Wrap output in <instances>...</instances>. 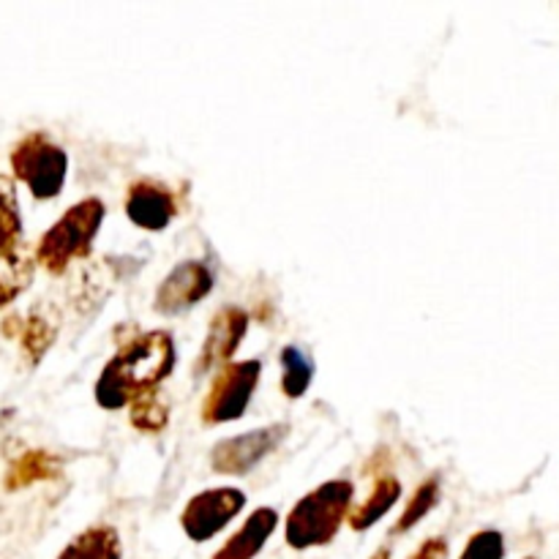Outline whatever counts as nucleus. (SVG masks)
<instances>
[{"label": "nucleus", "mask_w": 559, "mask_h": 559, "mask_svg": "<svg viewBox=\"0 0 559 559\" xmlns=\"http://www.w3.org/2000/svg\"><path fill=\"white\" fill-rule=\"evenodd\" d=\"M287 424L265 426V429L246 431L240 437L222 440L211 453V467L218 475H246L254 469L278 442L287 437Z\"/></svg>", "instance_id": "0eeeda50"}, {"label": "nucleus", "mask_w": 559, "mask_h": 559, "mask_svg": "<svg viewBox=\"0 0 559 559\" xmlns=\"http://www.w3.org/2000/svg\"><path fill=\"white\" fill-rule=\"evenodd\" d=\"M353 491L349 480H328L300 497L284 524V540L289 549L309 551L331 544L353 511Z\"/></svg>", "instance_id": "f03ea898"}, {"label": "nucleus", "mask_w": 559, "mask_h": 559, "mask_svg": "<svg viewBox=\"0 0 559 559\" xmlns=\"http://www.w3.org/2000/svg\"><path fill=\"white\" fill-rule=\"evenodd\" d=\"M371 559H393V555H391V549H388V546H382V549H377L374 555H371Z\"/></svg>", "instance_id": "5701e85b"}, {"label": "nucleus", "mask_w": 559, "mask_h": 559, "mask_svg": "<svg viewBox=\"0 0 559 559\" xmlns=\"http://www.w3.org/2000/svg\"><path fill=\"white\" fill-rule=\"evenodd\" d=\"M104 216H107V207L98 197H87V200L71 205L38 240L36 251H33L36 265H41L52 276L69 271L71 262L91 254L93 238L102 229Z\"/></svg>", "instance_id": "7ed1b4c3"}, {"label": "nucleus", "mask_w": 559, "mask_h": 559, "mask_svg": "<svg viewBox=\"0 0 559 559\" xmlns=\"http://www.w3.org/2000/svg\"><path fill=\"white\" fill-rule=\"evenodd\" d=\"M16 331L11 336H20L22 355L31 366H36L38 360L47 355V349L52 347L55 336H58V314H55L49 306H36L25 320H14Z\"/></svg>", "instance_id": "f8f14e48"}, {"label": "nucleus", "mask_w": 559, "mask_h": 559, "mask_svg": "<svg viewBox=\"0 0 559 559\" xmlns=\"http://www.w3.org/2000/svg\"><path fill=\"white\" fill-rule=\"evenodd\" d=\"M58 559H123V544H120L118 530L109 524H96L69 540Z\"/></svg>", "instance_id": "dca6fc26"}, {"label": "nucleus", "mask_w": 559, "mask_h": 559, "mask_svg": "<svg viewBox=\"0 0 559 559\" xmlns=\"http://www.w3.org/2000/svg\"><path fill=\"white\" fill-rule=\"evenodd\" d=\"M282 391L287 399H300L306 396L311 385V377H314V360L306 353L304 347H284L282 349Z\"/></svg>", "instance_id": "f3484780"}, {"label": "nucleus", "mask_w": 559, "mask_h": 559, "mask_svg": "<svg viewBox=\"0 0 559 559\" xmlns=\"http://www.w3.org/2000/svg\"><path fill=\"white\" fill-rule=\"evenodd\" d=\"M246 508V495L233 486L224 489H207L202 495L191 497L189 506L180 513V527H183L186 538L194 544H207L216 538L235 516Z\"/></svg>", "instance_id": "423d86ee"}, {"label": "nucleus", "mask_w": 559, "mask_h": 559, "mask_svg": "<svg viewBox=\"0 0 559 559\" xmlns=\"http://www.w3.org/2000/svg\"><path fill=\"white\" fill-rule=\"evenodd\" d=\"M278 527V513L273 508H257L249 519L243 522V527L222 546L211 559H254L265 549V544L271 540V535Z\"/></svg>", "instance_id": "9b49d317"}, {"label": "nucleus", "mask_w": 559, "mask_h": 559, "mask_svg": "<svg viewBox=\"0 0 559 559\" xmlns=\"http://www.w3.org/2000/svg\"><path fill=\"white\" fill-rule=\"evenodd\" d=\"M22 238L20 194L11 175H0V254Z\"/></svg>", "instance_id": "a211bd4d"}, {"label": "nucleus", "mask_w": 559, "mask_h": 559, "mask_svg": "<svg viewBox=\"0 0 559 559\" xmlns=\"http://www.w3.org/2000/svg\"><path fill=\"white\" fill-rule=\"evenodd\" d=\"M527 559H533V557H527Z\"/></svg>", "instance_id": "b1692460"}, {"label": "nucleus", "mask_w": 559, "mask_h": 559, "mask_svg": "<svg viewBox=\"0 0 559 559\" xmlns=\"http://www.w3.org/2000/svg\"><path fill=\"white\" fill-rule=\"evenodd\" d=\"M506 557V538L497 530H480L464 546L459 559H502Z\"/></svg>", "instance_id": "412c9836"}, {"label": "nucleus", "mask_w": 559, "mask_h": 559, "mask_svg": "<svg viewBox=\"0 0 559 559\" xmlns=\"http://www.w3.org/2000/svg\"><path fill=\"white\" fill-rule=\"evenodd\" d=\"M60 475V462L47 451H25L9 464L3 475L5 491H22L33 484L55 480Z\"/></svg>", "instance_id": "4468645a"}, {"label": "nucleus", "mask_w": 559, "mask_h": 559, "mask_svg": "<svg viewBox=\"0 0 559 559\" xmlns=\"http://www.w3.org/2000/svg\"><path fill=\"white\" fill-rule=\"evenodd\" d=\"M246 331H249V314L238 306H224L211 320V328H207L200 360H197V374L218 371L222 366H227L233 360L235 349L243 342Z\"/></svg>", "instance_id": "1a4fd4ad"}, {"label": "nucleus", "mask_w": 559, "mask_h": 559, "mask_svg": "<svg viewBox=\"0 0 559 559\" xmlns=\"http://www.w3.org/2000/svg\"><path fill=\"white\" fill-rule=\"evenodd\" d=\"M175 213H178L175 194L158 180H136V183L129 186L126 216L131 218L134 227L147 229V233H162L173 224Z\"/></svg>", "instance_id": "9d476101"}, {"label": "nucleus", "mask_w": 559, "mask_h": 559, "mask_svg": "<svg viewBox=\"0 0 559 559\" xmlns=\"http://www.w3.org/2000/svg\"><path fill=\"white\" fill-rule=\"evenodd\" d=\"M437 500H440V480L437 478H429L424 480V484L415 489V495L409 497L407 508H404V513L399 516L396 527H393V535H402V533H409V530L415 527L418 522H424L426 516H429L431 511H435Z\"/></svg>", "instance_id": "aec40b11"}, {"label": "nucleus", "mask_w": 559, "mask_h": 559, "mask_svg": "<svg viewBox=\"0 0 559 559\" xmlns=\"http://www.w3.org/2000/svg\"><path fill=\"white\" fill-rule=\"evenodd\" d=\"M175 342L167 331L140 333L118 349L96 382V404L123 409L142 393H151L173 374Z\"/></svg>", "instance_id": "f257e3e1"}, {"label": "nucleus", "mask_w": 559, "mask_h": 559, "mask_svg": "<svg viewBox=\"0 0 559 559\" xmlns=\"http://www.w3.org/2000/svg\"><path fill=\"white\" fill-rule=\"evenodd\" d=\"M36 267V254L22 240L0 254V309L14 304L31 287Z\"/></svg>", "instance_id": "ddd939ff"}, {"label": "nucleus", "mask_w": 559, "mask_h": 559, "mask_svg": "<svg viewBox=\"0 0 559 559\" xmlns=\"http://www.w3.org/2000/svg\"><path fill=\"white\" fill-rule=\"evenodd\" d=\"M260 360H238V364L222 366L213 377L205 402H202V424L222 426L243 418L251 396L260 385Z\"/></svg>", "instance_id": "39448f33"}, {"label": "nucleus", "mask_w": 559, "mask_h": 559, "mask_svg": "<svg viewBox=\"0 0 559 559\" xmlns=\"http://www.w3.org/2000/svg\"><path fill=\"white\" fill-rule=\"evenodd\" d=\"M11 178L25 183L36 200L47 202L63 191L69 156L44 131H33L11 147Z\"/></svg>", "instance_id": "20e7f679"}, {"label": "nucleus", "mask_w": 559, "mask_h": 559, "mask_svg": "<svg viewBox=\"0 0 559 559\" xmlns=\"http://www.w3.org/2000/svg\"><path fill=\"white\" fill-rule=\"evenodd\" d=\"M399 497H402V484H399L393 475H382V478H377L371 495L366 497L360 506H355L353 511H349L347 524L355 530V533L371 530L388 511H391L393 506H396Z\"/></svg>", "instance_id": "2eb2a0df"}, {"label": "nucleus", "mask_w": 559, "mask_h": 559, "mask_svg": "<svg viewBox=\"0 0 559 559\" xmlns=\"http://www.w3.org/2000/svg\"><path fill=\"white\" fill-rule=\"evenodd\" d=\"M213 284H216V278L205 262L186 260L175 265L169 276L158 284L153 306H156L158 314H183L213 293Z\"/></svg>", "instance_id": "6e6552de"}, {"label": "nucleus", "mask_w": 559, "mask_h": 559, "mask_svg": "<svg viewBox=\"0 0 559 559\" xmlns=\"http://www.w3.org/2000/svg\"><path fill=\"white\" fill-rule=\"evenodd\" d=\"M409 559H448V540L445 538H429L418 546Z\"/></svg>", "instance_id": "4be33fe9"}, {"label": "nucleus", "mask_w": 559, "mask_h": 559, "mask_svg": "<svg viewBox=\"0 0 559 559\" xmlns=\"http://www.w3.org/2000/svg\"><path fill=\"white\" fill-rule=\"evenodd\" d=\"M129 420L134 429L145 431V435H156L169 424V404L158 391L142 393L140 399L129 404Z\"/></svg>", "instance_id": "6ab92c4d"}]
</instances>
